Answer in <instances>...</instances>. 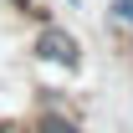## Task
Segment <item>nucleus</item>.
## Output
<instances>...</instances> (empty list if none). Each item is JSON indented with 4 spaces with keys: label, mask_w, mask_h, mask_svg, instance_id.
Returning a JSON list of instances; mask_svg holds the SVG:
<instances>
[{
    "label": "nucleus",
    "mask_w": 133,
    "mask_h": 133,
    "mask_svg": "<svg viewBox=\"0 0 133 133\" xmlns=\"http://www.w3.org/2000/svg\"><path fill=\"white\" fill-rule=\"evenodd\" d=\"M108 26H113V31L133 46V0H113V10H108Z\"/></svg>",
    "instance_id": "obj_3"
},
{
    "label": "nucleus",
    "mask_w": 133,
    "mask_h": 133,
    "mask_svg": "<svg viewBox=\"0 0 133 133\" xmlns=\"http://www.w3.org/2000/svg\"><path fill=\"white\" fill-rule=\"evenodd\" d=\"M31 128H36V133H82V128H77V118H72V113H56L51 102H46V113L36 118Z\"/></svg>",
    "instance_id": "obj_2"
},
{
    "label": "nucleus",
    "mask_w": 133,
    "mask_h": 133,
    "mask_svg": "<svg viewBox=\"0 0 133 133\" xmlns=\"http://www.w3.org/2000/svg\"><path fill=\"white\" fill-rule=\"evenodd\" d=\"M66 5H72V10H77V5H82V0H66Z\"/></svg>",
    "instance_id": "obj_5"
},
{
    "label": "nucleus",
    "mask_w": 133,
    "mask_h": 133,
    "mask_svg": "<svg viewBox=\"0 0 133 133\" xmlns=\"http://www.w3.org/2000/svg\"><path fill=\"white\" fill-rule=\"evenodd\" d=\"M5 5H16V10H31V5H36V0H5Z\"/></svg>",
    "instance_id": "obj_4"
},
{
    "label": "nucleus",
    "mask_w": 133,
    "mask_h": 133,
    "mask_svg": "<svg viewBox=\"0 0 133 133\" xmlns=\"http://www.w3.org/2000/svg\"><path fill=\"white\" fill-rule=\"evenodd\" d=\"M31 51H36V62H46V66H66V72L82 62V46H77V36L66 31V26H56V21H46V26L36 31Z\"/></svg>",
    "instance_id": "obj_1"
},
{
    "label": "nucleus",
    "mask_w": 133,
    "mask_h": 133,
    "mask_svg": "<svg viewBox=\"0 0 133 133\" xmlns=\"http://www.w3.org/2000/svg\"><path fill=\"white\" fill-rule=\"evenodd\" d=\"M0 133H10V123H0Z\"/></svg>",
    "instance_id": "obj_6"
}]
</instances>
